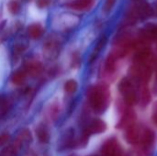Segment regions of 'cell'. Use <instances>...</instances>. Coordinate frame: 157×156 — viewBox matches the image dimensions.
I'll list each match as a JSON object with an SVG mask.
<instances>
[{"label": "cell", "mask_w": 157, "mask_h": 156, "mask_svg": "<svg viewBox=\"0 0 157 156\" xmlns=\"http://www.w3.org/2000/svg\"><path fill=\"white\" fill-rule=\"evenodd\" d=\"M152 64H153V73L155 74V83H154L153 90H154L155 94L157 95V56L153 57Z\"/></svg>", "instance_id": "24"}, {"label": "cell", "mask_w": 157, "mask_h": 156, "mask_svg": "<svg viewBox=\"0 0 157 156\" xmlns=\"http://www.w3.org/2000/svg\"><path fill=\"white\" fill-rule=\"evenodd\" d=\"M142 131L143 129H141L140 126L137 125V123L131 126L130 128L125 130V134H124L125 141L132 145H139Z\"/></svg>", "instance_id": "9"}, {"label": "cell", "mask_w": 157, "mask_h": 156, "mask_svg": "<svg viewBox=\"0 0 157 156\" xmlns=\"http://www.w3.org/2000/svg\"><path fill=\"white\" fill-rule=\"evenodd\" d=\"M11 108V101L6 96H0V119L5 117Z\"/></svg>", "instance_id": "18"}, {"label": "cell", "mask_w": 157, "mask_h": 156, "mask_svg": "<svg viewBox=\"0 0 157 156\" xmlns=\"http://www.w3.org/2000/svg\"><path fill=\"white\" fill-rule=\"evenodd\" d=\"M133 5L128 11L125 21L127 26L133 25L138 20L147 19L154 16V7L146 0H132Z\"/></svg>", "instance_id": "2"}, {"label": "cell", "mask_w": 157, "mask_h": 156, "mask_svg": "<svg viewBox=\"0 0 157 156\" xmlns=\"http://www.w3.org/2000/svg\"><path fill=\"white\" fill-rule=\"evenodd\" d=\"M77 87H78L77 82L74 79L68 80L67 82H65V84L63 86L64 91L68 94H74L77 90Z\"/></svg>", "instance_id": "21"}, {"label": "cell", "mask_w": 157, "mask_h": 156, "mask_svg": "<svg viewBox=\"0 0 157 156\" xmlns=\"http://www.w3.org/2000/svg\"><path fill=\"white\" fill-rule=\"evenodd\" d=\"M87 99L92 109L97 113H103L110 104V91L106 85L91 86L87 91Z\"/></svg>", "instance_id": "1"}, {"label": "cell", "mask_w": 157, "mask_h": 156, "mask_svg": "<svg viewBox=\"0 0 157 156\" xmlns=\"http://www.w3.org/2000/svg\"><path fill=\"white\" fill-rule=\"evenodd\" d=\"M154 15H155L157 17V3L155 4V7H154Z\"/></svg>", "instance_id": "29"}, {"label": "cell", "mask_w": 157, "mask_h": 156, "mask_svg": "<svg viewBox=\"0 0 157 156\" xmlns=\"http://www.w3.org/2000/svg\"><path fill=\"white\" fill-rule=\"evenodd\" d=\"M90 156H98V155H97V154H94V155H90Z\"/></svg>", "instance_id": "31"}, {"label": "cell", "mask_w": 157, "mask_h": 156, "mask_svg": "<svg viewBox=\"0 0 157 156\" xmlns=\"http://www.w3.org/2000/svg\"><path fill=\"white\" fill-rule=\"evenodd\" d=\"M152 120L154 124L157 127V100L154 103L152 108Z\"/></svg>", "instance_id": "26"}, {"label": "cell", "mask_w": 157, "mask_h": 156, "mask_svg": "<svg viewBox=\"0 0 157 156\" xmlns=\"http://www.w3.org/2000/svg\"><path fill=\"white\" fill-rule=\"evenodd\" d=\"M95 3V0H74L72 3L68 4L67 6L75 10H88Z\"/></svg>", "instance_id": "12"}, {"label": "cell", "mask_w": 157, "mask_h": 156, "mask_svg": "<svg viewBox=\"0 0 157 156\" xmlns=\"http://www.w3.org/2000/svg\"><path fill=\"white\" fill-rule=\"evenodd\" d=\"M51 3H52V0H37L36 1V5L40 8L47 7Z\"/></svg>", "instance_id": "27"}, {"label": "cell", "mask_w": 157, "mask_h": 156, "mask_svg": "<svg viewBox=\"0 0 157 156\" xmlns=\"http://www.w3.org/2000/svg\"><path fill=\"white\" fill-rule=\"evenodd\" d=\"M153 61V60H152ZM131 78L139 84L148 85V82L151 79L153 74V64L152 62L144 63H133L130 69Z\"/></svg>", "instance_id": "3"}, {"label": "cell", "mask_w": 157, "mask_h": 156, "mask_svg": "<svg viewBox=\"0 0 157 156\" xmlns=\"http://www.w3.org/2000/svg\"><path fill=\"white\" fill-rule=\"evenodd\" d=\"M26 77H27V73L26 71L23 69V70H17L16 71L12 76H11V82L16 85V86H21L24 84L25 80H26Z\"/></svg>", "instance_id": "17"}, {"label": "cell", "mask_w": 157, "mask_h": 156, "mask_svg": "<svg viewBox=\"0 0 157 156\" xmlns=\"http://www.w3.org/2000/svg\"><path fill=\"white\" fill-rule=\"evenodd\" d=\"M44 32V29L42 28L41 25L40 24H32L28 28V34L30 39L32 40H37L40 39Z\"/></svg>", "instance_id": "15"}, {"label": "cell", "mask_w": 157, "mask_h": 156, "mask_svg": "<svg viewBox=\"0 0 157 156\" xmlns=\"http://www.w3.org/2000/svg\"><path fill=\"white\" fill-rule=\"evenodd\" d=\"M117 0H105V3H104V6H103V10L105 13H109L113 6H115Z\"/></svg>", "instance_id": "25"}, {"label": "cell", "mask_w": 157, "mask_h": 156, "mask_svg": "<svg viewBox=\"0 0 157 156\" xmlns=\"http://www.w3.org/2000/svg\"><path fill=\"white\" fill-rule=\"evenodd\" d=\"M139 101L142 105V107H147L151 101H152V93L151 90L148 86V85H143L140 92V97H139Z\"/></svg>", "instance_id": "13"}, {"label": "cell", "mask_w": 157, "mask_h": 156, "mask_svg": "<svg viewBox=\"0 0 157 156\" xmlns=\"http://www.w3.org/2000/svg\"><path fill=\"white\" fill-rule=\"evenodd\" d=\"M119 60L120 59L112 51H110V53L106 58L105 64H104V68H105L106 73H108L109 74H112L113 73H115L116 68H117V63H118Z\"/></svg>", "instance_id": "11"}, {"label": "cell", "mask_w": 157, "mask_h": 156, "mask_svg": "<svg viewBox=\"0 0 157 156\" xmlns=\"http://www.w3.org/2000/svg\"><path fill=\"white\" fill-rule=\"evenodd\" d=\"M7 8L11 14L17 15L20 11V5L17 0H10L7 4Z\"/></svg>", "instance_id": "23"}, {"label": "cell", "mask_w": 157, "mask_h": 156, "mask_svg": "<svg viewBox=\"0 0 157 156\" xmlns=\"http://www.w3.org/2000/svg\"><path fill=\"white\" fill-rule=\"evenodd\" d=\"M101 154L102 156H125V153L119 141L112 137L103 144Z\"/></svg>", "instance_id": "5"}, {"label": "cell", "mask_w": 157, "mask_h": 156, "mask_svg": "<svg viewBox=\"0 0 157 156\" xmlns=\"http://www.w3.org/2000/svg\"><path fill=\"white\" fill-rule=\"evenodd\" d=\"M107 129H108V126H107V124H106V122L104 120H102L100 119H94L85 128L82 135L89 138V136H91V135L100 134V133L105 132L107 131Z\"/></svg>", "instance_id": "6"}, {"label": "cell", "mask_w": 157, "mask_h": 156, "mask_svg": "<svg viewBox=\"0 0 157 156\" xmlns=\"http://www.w3.org/2000/svg\"><path fill=\"white\" fill-rule=\"evenodd\" d=\"M137 121V114L132 108V107H127L123 108L121 119L119 120L116 128L118 130H127L131 126L134 125Z\"/></svg>", "instance_id": "4"}, {"label": "cell", "mask_w": 157, "mask_h": 156, "mask_svg": "<svg viewBox=\"0 0 157 156\" xmlns=\"http://www.w3.org/2000/svg\"><path fill=\"white\" fill-rule=\"evenodd\" d=\"M10 139V135L8 133H3L0 134V147L5 145Z\"/></svg>", "instance_id": "28"}, {"label": "cell", "mask_w": 157, "mask_h": 156, "mask_svg": "<svg viewBox=\"0 0 157 156\" xmlns=\"http://www.w3.org/2000/svg\"><path fill=\"white\" fill-rule=\"evenodd\" d=\"M36 134H37L39 142L41 143H47L50 141V134H49L48 129L43 124H40L37 127Z\"/></svg>", "instance_id": "16"}, {"label": "cell", "mask_w": 157, "mask_h": 156, "mask_svg": "<svg viewBox=\"0 0 157 156\" xmlns=\"http://www.w3.org/2000/svg\"><path fill=\"white\" fill-rule=\"evenodd\" d=\"M106 42H107V38L105 37V36H103L99 40H98V44H97V46H96V48H95V51H93V53H92V55H91V57H90V63H92V62H94L95 60H96V58H97V56L98 55V53L101 51V50L104 48V46H105V44H106Z\"/></svg>", "instance_id": "20"}, {"label": "cell", "mask_w": 157, "mask_h": 156, "mask_svg": "<svg viewBox=\"0 0 157 156\" xmlns=\"http://www.w3.org/2000/svg\"><path fill=\"white\" fill-rule=\"evenodd\" d=\"M29 156H37L35 154H33V153H30V154H29Z\"/></svg>", "instance_id": "30"}, {"label": "cell", "mask_w": 157, "mask_h": 156, "mask_svg": "<svg viewBox=\"0 0 157 156\" xmlns=\"http://www.w3.org/2000/svg\"><path fill=\"white\" fill-rule=\"evenodd\" d=\"M31 141H32V136L28 129L22 130L17 136V139L15 140V142L18 143L20 147H22L25 144H29V143H31Z\"/></svg>", "instance_id": "14"}, {"label": "cell", "mask_w": 157, "mask_h": 156, "mask_svg": "<svg viewBox=\"0 0 157 156\" xmlns=\"http://www.w3.org/2000/svg\"><path fill=\"white\" fill-rule=\"evenodd\" d=\"M138 40L147 44L152 41L157 42V24H150L141 29Z\"/></svg>", "instance_id": "8"}, {"label": "cell", "mask_w": 157, "mask_h": 156, "mask_svg": "<svg viewBox=\"0 0 157 156\" xmlns=\"http://www.w3.org/2000/svg\"><path fill=\"white\" fill-rule=\"evenodd\" d=\"M58 45L59 43L57 41H55L54 40H48L46 43H45V50L47 51V53H58L57 51H58Z\"/></svg>", "instance_id": "22"}, {"label": "cell", "mask_w": 157, "mask_h": 156, "mask_svg": "<svg viewBox=\"0 0 157 156\" xmlns=\"http://www.w3.org/2000/svg\"><path fill=\"white\" fill-rule=\"evenodd\" d=\"M24 70L27 73V75H29L31 77H37L40 74H41L43 71V66L41 63L36 60H29L26 63Z\"/></svg>", "instance_id": "10"}, {"label": "cell", "mask_w": 157, "mask_h": 156, "mask_svg": "<svg viewBox=\"0 0 157 156\" xmlns=\"http://www.w3.org/2000/svg\"><path fill=\"white\" fill-rule=\"evenodd\" d=\"M20 148L21 147L19 146V144L17 143L16 142H14L12 144L6 147L0 153V156H17V153H18Z\"/></svg>", "instance_id": "19"}, {"label": "cell", "mask_w": 157, "mask_h": 156, "mask_svg": "<svg viewBox=\"0 0 157 156\" xmlns=\"http://www.w3.org/2000/svg\"><path fill=\"white\" fill-rule=\"evenodd\" d=\"M155 142V132L149 128H144L142 131V135L140 139L139 145L141 146L143 152H146L152 148Z\"/></svg>", "instance_id": "7"}]
</instances>
